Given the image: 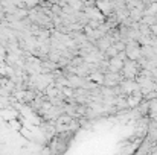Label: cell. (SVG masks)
I'll return each mask as SVG.
<instances>
[{"label": "cell", "instance_id": "cell-4", "mask_svg": "<svg viewBox=\"0 0 157 155\" xmlns=\"http://www.w3.org/2000/svg\"><path fill=\"white\" fill-rule=\"evenodd\" d=\"M107 61H108V72H111V73H121L122 65H124V62H122V61H119L117 58L107 59Z\"/></svg>", "mask_w": 157, "mask_h": 155}, {"label": "cell", "instance_id": "cell-5", "mask_svg": "<svg viewBox=\"0 0 157 155\" xmlns=\"http://www.w3.org/2000/svg\"><path fill=\"white\" fill-rule=\"evenodd\" d=\"M111 44H113V43H111V40H110L107 35H104V37H101V38L96 41V49L101 52V53H104V52L107 50Z\"/></svg>", "mask_w": 157, "mask_h": 155}, {"label": "cell", "instance_id": "cell-2", "mask_svg": "<svg viewBox=\"0 0 157 155\" xmlns=\"http://www.w3.org/2000/svg\"><path fill=\"white\" fill-rule=\"evenodd\" d=\"M125 55L128 61H137L140 58V46L137 41H128L125 43Z\"/></svg>", "mask_w": 157, "mask_h": 155}, {"label": "cell", "instance_id": "cell-1", "mask_svg": "<svg viewBox=\"0 0 157 155\" xmlns=\"http://www.w3.org/2000/svg\"><path fill=\"white\" fill-rule=\"evenodd\" d=\"M140 73V68L137 65L136 61H125L124 65H122V70H121V76L122 79H127V81H136L137 75Z\"/></svg>", "mask_w": 157, "mask_h": 155}, {"label": "cell", "instance_id": "cell-3", "mask_svg": "<svg viewBox=\"0 0 157 155\" xmlns=\"http://www.w3.org/2000/svg\"><path fill=\"white\" fill-rule=\"evenodd\" d=\"M122 82V76L121 73H111V72H107L104 75V79H102V85L105 88H116L119 84Z\"/></svg>", "mask_w": 157, "mask_h": 155}]
</instances>
